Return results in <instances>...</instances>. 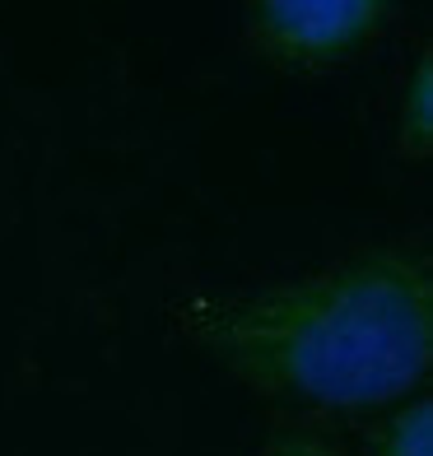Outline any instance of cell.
I'll list each match as a JSON object with an SVG mask.
<instances>
[{
  "instance_id": "3957f363",
  "label": "cell",
  "mask_w": 433,
  "mask_h": 456,
  "mask_svg": "<svg viewBox=\"0 0 433 456\" xmlns=\"http://www.w3.org/2000/svg\"><path fill=\"white\" fill-rule=\"evenodd\" d=\"M391 154L410 163V168L433 159V56L429 47L401 75V89L391 98Z\"/></svg>"
},
{
  "instance_id": "7a4b0ae2",
  "label": "cell",
  "mask_w": 433,
  "mask_h": 456,
  "mask_svg": "<svg viewBox=\"0 0 433 456\" xmlns=\"http://www.w3.org/2000/svg\"><path fill=\"white\" fill-rule=\"evenodd\" d=\"M396 24L387 0H252L238 19L242 52L266 70L317 79L355 66Z\"/></svg>"
},
{
  "instance_id": "277c9868",
  "label": "cell",
  "mask_w": 433,
  "mask_h": 456,
  "mask_svg": "<svg viewBox=\"0 0 433 456\" xmlns=\"http://www.w3.org/2000/svg\"><path fill=\"white\" fill-rule=\"evenodd\" d=\"M368 456H433V396L429 391L378 414Z\"/></svg>"
},
{
  "instance_id": "5b68a950",
  "label": "cell",
  "mask_w": 433,
  "mask_h": 456,
  "mask_svg": "<svg viewBox=\"0 0 433 456\" xmlns=\"http://www.w3.org/2000/svg\"><path fill=\"white\" fill-rule=\"evenodd\" d=\"M257 456H349L331 433H322L317 424H284L261 443Z\"/></svg>"
},
{
  "instance_id": "6da1fadb",
  "label": "cell",
  "mask_w": 433,
  "mask_h": 456,
  "mask_svg": "<svg viewBox=\"0 0 433 456\" xmlns=\"http://www.w3.org/2000/svg\"><path fill=\"white\" fill-rule=\"evenodd\" d=\"M173 326L298 424L382 414L433 372V265L415 238H387L261 289H196Z\"/></svg>"
}]
</instances>
